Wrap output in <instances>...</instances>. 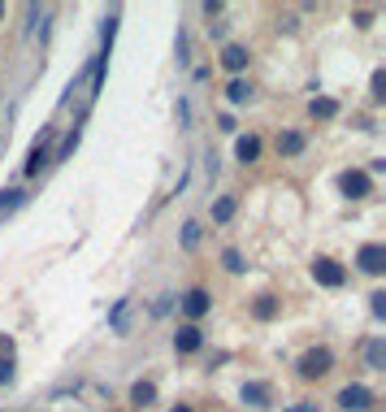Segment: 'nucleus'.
I'll return each instance as SVG.
<instances>
[{
    "instance_id": "obj_1",
    "label": "nucleus",
    "mask_w": 386,
    "mask_h": 412,
    "mask_svg": "<svg viewBox=\"0 0 386 412\" xmlns=\"http://www.w3.org/2000/svg\"><path fill=\"white\" fill-rule=\"evenodd\" d=\"M330 365H334L330 347H313V352H304V356H300V373H304V378H326Z\"/></svg>"
},
{
    "instance_id": "obj_2",
    "label": "nucleus",
    "mask_w": 386,
    "mask_h": 412,
    "mask_svg": "<svg viewBox=\"0 0 386 412\" xmlns=\"http://www.w3.org/2000/svg\"><path fill=\"white\" fill-rule=\"evenodd\" d=\"M339 408H347V412H365V408H373V391L369 386H343L339 391Z\"/></svg>"
},
{
    "instance_id": "obj_3",
    "label": "nucleus",
    "mask_w": 386,
    "mask_h": 412,
    "mask_svg": "<svg viewBox=\"0 0 386 412\" xmlns=\"http://www.w3.org/2000/svg\"><path fill=\"white\" fill-rule=\"evenodd\" d=\"M356 265L365 269V273H382L386 269V247L382 243H365V247L356 252Z\"/></svg>"
},
{
    "instance_id": "obj_4",
    "label": "nucleus",
    "mask_w": 386,
    "mask_h": 412,
    "mask_svg": "<svg viewBox=\"0 0 386 412\" xmlns=\"http://www.w3.org/2000/svg\"><path fill=\"white\" fill-rule=\"evenodd\" d=\"M339 187H343L352 200H365V195L373 191V183H369V174H365V169H347V174L339 178Z\"/></svg>"
},
{
    "instance_id": "obj_5",
    "label": "nucleus",
    "mask_w": 386,
    "mask_h": 412,
    "mask_svg": "<svg viewBox=\"0 0 386 412\" xmlns=\"http://www.w3.org/2000/svg\"><path fill=\"white\" fill-rule=\"evenodd\" d=\"M313 278L321 282V287H343V278H347V273H343V265H339V261H330V256H321V261L313 265Z\"/></svg>"
},
{
    "instance_id": "obj_6",
    "label": "nucleus",
    "mask_w": 386,
    "mask_h": 412,
    "mask_svg": "<svg viewBox=\"0 0 386 412\" xmlns=\"http://www.w3.org/2000/svg\"><path fill=\"white\" fill-rule=\"evenodd\" d=\"M209 308H213L209 291H200V287H195V291H187V295H183V313H187L191 321H200L204 313H209Z\"/></svg>"
},
{
    "instance_id": "obj_7",
    "label": "nucleus",
    "mask_w": 386,
    "mask_h": 412,
    "mask_svg": "<svg viewBox=\"0 0 386 412\" xmlns=\"http://www.w3.org/2000/svg\"><path fill=\"white\" fill-rule=\"evenodd\" d=\"M247 61H252V53H247V48H239V44H230L226 53H221V65H226L230 74H239V70H247Z\"/></svg>"
},
{
    "instance_id": "obj_8",
    "label": "nucleus",
    "mask_w": 386,
    "mask_h": 412,
    "mask_svg": "<svg viewBox=\"0 0 386 412\" xmlns=\"http://www.w3.org/2000/svg\"><path fill=\"white\" fill-rule=\"evenodd\" d=\"M200 343H204V339H200V330H195V326H183V330H178V334H174V347H178V352H183V356H191V352H200Z\"/></svg>"
},
{
    "instance_id": "obj_9",
    "label": "nucleus",
    "mask_w": 386,
    "mask_h": 412,
    "mask_svg": "<svg viewBox=\"0 0 386 412\" xmlns=\"http://www.w3.org/2000/svg\"><path fill=\"white\" fill-rule=\"evenodd\" d=\"M239 395H243V404H252V408H265V404H269V386H265V382H243Z\"/></svg>"
},
{
    "instance_id": "obj_10",
    "label": "nucleus",
    "mask_w": 386,
    "mask_h": 412,
    "mask_svg": "<svg viewBox=\"0 0 386 412\" xmlns=\"http://www.w3.org/2000/svg\"><path fill=\"white\" fill-rule=\"evenodd\" d=\"M235 157H239L243 165H252L256 157H261V139H256V135H243V139L235 143Z\"/></svg>"
},
{
    "instance_id": "obj_11",
    "label": "nucleus",
    "mask_w": 386,
    "mask_h": 412,
    "mask_svg": "<svg viewBox=\"0 0 386 412\" xmlns=\"http://www.w3.org/2000/svg\"><path fill=\"white\" fill-rule=\"evenodd\" d=\"M44 165H48V148H44V139H35L31 157H27V178H35V174H39Z\"/></svg>"
},
{
    "instance_id": "obj_12",
    "label": "nucleus",
    "mask_w": 386,
    "mask_h": 412,
    "mask_svg": "<svg viewBox=\"0 0 386 412\" xmlns=\"http://www.w3.org/2000/svg\"><path fill=\"white\" fill-rule=\"evenodd\" d=\"M278 152H282V157H300V152H304V135L300 131H287V135L278 139Z\"/></svg>"
},
{
    "instance_id": "obj_13",
    "label": "nucleus",
    "mask_w": 386,
    "mask_h": 412,
    "mask_svg": "<svg viewBox=\"0 0 386 412\" xmlns=\"http://www.w3.org/2000/svg\"><path fill=\"white\" fill-rule=\"evenodd\" d=\"M235 209H239V200H235V195H221V200L213 204V221H217V226L230 221V217H235Z\"/></svg>"
},
{
    "instance_id": "obj_14",
    "label": "nucleus",
    "mask_w": 386,
    "mask_h": 412,
    "mask_svg": "<svg viewBox=\"0 0 386 412\" xmlns=\"http://www.w3.org/2000/svg\"><path fill=\"white\" fill-rule=\"evenodd\" d=\"M131 399H135L139 408H148L152 399H157V386H152V382H135V386H131Z\"/></svg>"
},
{
    "instance_id": "obj_15",
    "label": "nucleus",
    "mask_w": 386,
    "mask_h": 412,
    "mask_svg": "<svg viewBox=\"0 0 386 412\" xmlns=\"http://www.w3.org/2000/svg\"><path fill=\"white\" fill-rule=\"evenodd\" d=\"M226 96H230V105H243V100L252 96V87H247L243 79H235V83H230V87H226Z\"/></svg>"
},
{
    "instance_id": "obj_16",
    "label": "nucleus",
    "mask_w": 386,
    "mask_h": 412,
    "mask_svg": "<svg viewBox=\"0 0 386 412\" xmlns=\"http://www.w3.org/2000/svg\"><path fill=\"white\" fill-rule=\"evenodd\" d=\"M79 135H83V131H79V126H74V131L65 135V143L57 148V157H53V161H65V157H70V152H74V148H79Z\"/></svg>"
},
{
    "instance_id": "obj_17",
    "label": "nucleus",
    "mask_w": 386,
    "mask_h": 412,
    "mask_svg": "<svg viewBox=\"0 0 386 412\" xmlns=\"http://www.w3.org/2000/svg\"><path fill=\"white\" fill-rule=\"evenodd\" d=\"M278 313V304H274V295H261V304H256V317H261V321H269Z\"/></svg>"
},
{
    "instance_id": "obj_18",
    "label": "nucleus",
    "mask_w": 386,
    "mask_h": 412,
    "mask_svg": "<svg viewBox=\"0 0 386 412\" xmlns=\"http://www.w3.org/2000/svg\"><path fill=\"white\" fill-rule=\"evenodd\" d=\"M334 113H339L334 100H313V117H334Z\"/></svg>"
},
{
    "instance_id": "obj_19",
    "label": "nucleus",
    "mask_w": 386,
    "mask_h": 412,
    "mask_svg": "<svg viewBox=\"0 0 386 412\" xmlns=\"http://www.w3.org/2000/svg\"><path fill=\"white\" fill-rule=\"evenodd\" d=\"M18 204H22V191H5V195H0V213H13Z\"/></svg>"
},
{
    "instance_id": "obj_20",
    "label": "nucleus",
    "mask_w": 386,
    "mask_h": 412,
    "mask_svg": "<svg viewBox=\"0 0 386 412\" xmlns=\"http://www.w3.org/2000/svg\"><path fill=\"white\" fill-rule=\"evenodd\" d=\"M195 243H200V226L187 221V226H183V247H195Z\"/></svg>"
},
{
    "instance_id": "obj_21",
    "label": "nucleus",
    "mask_w": 386,
    "mask_h": 412,
    "mask_svg": "<svg viewBox=\"0 0 386 412\" xmlns=\"http://www.w3.org/2000/svg\"><path fill=\"white\" fill-rule=\"evenodd\" d=\"M221 261H226V269H230V273H239V269H243V256H239L235 247H230V252L221 256Z\"/></svg>"
},
{
    "instance_id": "obj_22",
    "label": "nucleus",
    "mask_w": 386,
    "mask_h": 412,
    "mask_svg": "<svg viewBox=\"0 0 386 412\" xmlns=\"http://www.w3.org/2000/svg\"><path fill=\"white\" fill-rule=\"evenodd\" d=\"M109 321H113V326H122V321H126V300H117V304H113V313H109Z\"/></svg>"
},
{
    "instance_id": "obj_23",
    "label": "nucleus",
    "mask_w": 386,
    "mask_h": 412,
    "mask_svg": "<svg viewBox=\"0 0 386 412\" xmlns=\"http://www.w3.org/2000/svg\"><path fill=\"white\" fill-rule=\"evenodd\" d=\"M369 369H382V343H369Z\"/></svg>"
},
{
    "instance_id": "obj_24",
    "label": "nucleus",
    "mask_w": 386,
    "mask_h": 412,
    "mask_svg": "<svg viewBox=\"0 0 386 412\" xmlns=\"http://www.w3.org/2000/svg\"><path fill=\"white\" fill-rule=\"evenodd\" d=\"M382 87H386V74H382V70H378V74H373V96H378V100H382V96H386V91H382Z\"/></svg>"
},
{
    "instance_id": "obj_25",
    "label": "nucleus",
    "mask_w": 386,
    "mask_h": 412,
    "mask_svg": "<svg viewBox=\"0 0 386 412\" xmlns=\"http://www.w3.org/2000/svg\"><path fill=\"white\" fill-rule=\"evenodd\" d=\"M369 300H373V313H378V317H382V313H386V295H382V291H378V295H369Z\"/></svg>"
},
{
    "instance_id": "obj_26",
    "label": "nucleus",
    "mask_w": 386,
    "mask_h": 412,
    "mask_svg": "<svg viewBox=\"0 0 386 412\" xmlns=\"http://www.w3.org/2000/svg\"><path fill=\"white\" fill-rule=\"evenodd\" d=\"M13 378V365H9V360H0V382H9Z\"/></svg>"
},
{
    "instance_id": "obj_27",
    "label": "nucleus",
    "mask_w": 386,
    "mask_h": 412,
    "mask_svg": "<svg viewBox=\"0 0 386 412\" xmlns=\"http://www.w3.org/2000/svg\"><path fill=\"white\" fill-rule=\"evenodd\" d=\"M174 412H191V408H183V404H178V408H174Z\"/></svg>"
},
{
    "instance_id": "obj_28",
    "label": "nucleus",
    "mask_w": 386,
    "mask_h": 412,
    "mask_svg": "<svg viewBox=\"0 0 386 412\" xmlns=\"http://www.w3.org/2000/svg\"><path fill=\"white\" fill-rule=\"evenodd\" d=\"M0 13H5V9H0Z\"/></svg>"
}]
</instances>
